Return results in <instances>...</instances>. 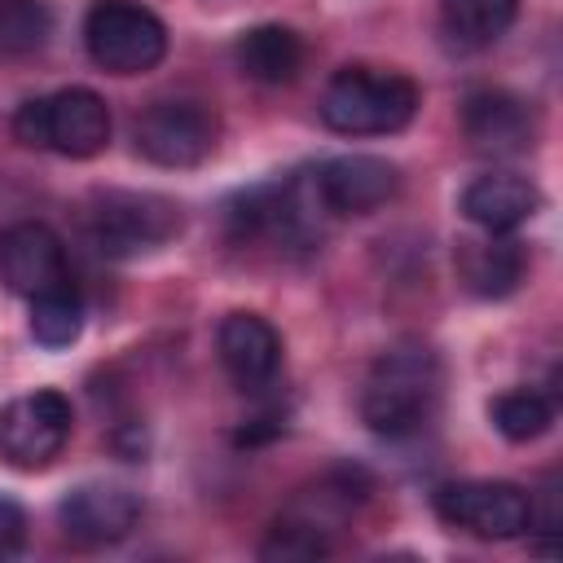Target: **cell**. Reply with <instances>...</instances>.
Segmentation results:
<instances>
[{"label": "cell", "instance_id": "6da1fadb", "mask_svg": "<svg viewBox=\"0 0 563 563\" xmlns=\"http://www.w3.org/2000/svg\"><path fill=\"white\" fill-rule=\"evenodd\" d=\"M440 356L422 343V339H400L387 352H378V361L365 374L361 387V418L374 435L387 440H405L418 427L431 422L435 405H440Z\"/></svg>", "mask_w": 563, "mask_h": 563}, {"label": "cell", "instance_id": "7a4b0ae2", "mask_svg": "<svg viewBox=\"0 0 563 563\" xmlns=\"http://www.w3.org/2000/svg\"><path fill=\"white\" fill-rule=\"evenodd\" d=\"M418 114V84L400 70L343 66L321 92V123L343 136H387Z\"/></svg>", "mask_w": 563, "mask_h": 563}, {"label": "cell", "instance_id": "3957f363", "mask_svg": "<svg viewBox=\"0 0 563 563\" xmlns=\"http://www.w3.org/2000/svg\"><path fill=\"white\" fill-rule=\"evenodd\" d=\"M84 242L106 260H132L158 251L180 233V207L163 194L141 189H101L84 202Z\"/></svg>", "mask_w": 563, "mask_h": 563}, {"label": "cell", "instance_id": "277c9868", "mask_svg": "<svg viewBox=\"0 0 563 563\" xmlns=\"http://www.w3.org/2000/svg\"><path fill=\"white\" fill-rule=\"evenodd\" d=\"M13 136L31 150H53L62 158H92L110 145V106L92 88L31 97L13 114Z\"/></svg>", "mask_w": 563, "mask_h": 563}, {"label": "cell", "instance_id": "5b68a950", "mask_svg": "<svg viewBox=\"0 0 563 563\" xmlns=\"http://www.w3.org/2000/svg\"><path fill=\"white\" fill-rule=\"evenodd\" d=\"M84 48L110 75H145L167 57V26L136 0H97L84 18Z\"/></svg>", "mask_w": 563, "mask_h": 563}, {"label": "cell", "instance_id": "8992f818", "mask_svg": "<svg viewBox=\"0 0 563 563\" xmlns=\"http://www.w3.org/2000/svg\"><path fill=\"white\" fill-rule=\"evenodd\" d=\"M431 506L449 528L484 541H515L532 532V493L510 479H453L435 488Z\"/></svg>", "mask_w": 563, "mask_h": 563}, {"label": "cell", "instance_id": "52a82bcc", "mask_svg": "<svg viewBox=\"0 0 563 563\" xmlns=\"http://www.w3.org/2000/svg\"><path fill=\"white\" fill-rule=\"evenodd\" d=\"M132 136H136V154L150 158L154 167H198L211 158L220 141V119L207 101L167 97L141 110Z\"/></svg>", "mask_w": 563, "mask_h": 563}, {"label": "cell", "instance_id": "ba28073f", "mask_svg": "<svg viewBox=\"0 0 563 563\" xmlns=\"http://www.w3.org/2000/svg\"><path fill=\"white\" fill-rule=\"evenodd\" d=\"M70 422L75 413L62 391L40 387L31 396H18L0 413V457L18 471H40L66 449Z\"/></svg>", "mask_w": 563, "mask_h": 563}, {"label": "cell", "instance_id": "9c48e42d", "mask_svg": "<svg viewBox=\"0 0 563 563\" xmlns=\"http://www.w3.org/2000/svg\"><path fill=\"white\" fill-rule=\"evenodd\" d=\"M312 189L330 220L369 216L400 194V172L378 154H339L312 167Z\"/></svg>", "mask_w": 563, "mask_h": 563}, {"label": "cell", "instance_id": "30bf717a", "mask_svg": "<svg viewBox=\"0 0 563 563\" xmlns=\"http://www.w3.org/2000/svg\"><path fill=\"white\" fill-rule=\"evenodd\" d=\"M0 282L22 299H40L48 290L70 286L62 238L40 220L9 224L0 233Z\"/></svg>", "mask_w": 563, "mask_h": 563}, {"label": "cell", "instance_id": "8fae6325", "mask_svg": "<svg viewBox=\"0 0 563 563\" xmlns=\"http://www.w3.org/2000/svg\"><path fill=\"white\" fill-rule=\"evenodd\" d=\"M57 519H62V532L75 541V545H114L123 541L136 519H141V497L123 484H106V479H92V484H79L62 497L57 506Z\"/></svg>", "mask_w": 563, "mask_h": 563}, {"label": "cell", "instance_id": "7c38bea8", "mask_svg": "<svg viewBox=\"0 0 563 563\" xmlns=\"http://www.w3.org/2000/svg\"><path fill=\"white\" fill-rule=\"evenodd\" d=\"M462 132H466V141H471L475 154L515 158V154H528L532 150L537 119H532V106L519 101L515 92L479 88L462 106Z\"/></svg>", "mask_w": 563, "mask_h": 563}, {"label": "cell", "instance_id": "4fadbf2b", "mask_svg": "<svg viewBox=\"0 0 563 563\" xmlns=\"http://www.w3.org/2000/svg\"><path fill=\"white\" fill-rule=\"evenodd\" d=\"M216 352L242 391H264L282 369V334L260 312H229L216 330Z\"/></svg>", "mask_w": 563, "mask_h": 563}, {"label": "cell", "instance_id": "5bb4252c", "mask_svg": "<svg viewBox=\"0 0 563 563\" xmlns=\"http://www.w3.org/2000/svg\"><path fill=\"white\" fill-rule=\"evenodd\" d=\"M537 185L515 172H484L462 189V216L484 233H515L523 220L537 216Z\"/></svg>", "mask_w": 563, "mask_h": 563}, {"label": "cell", "instance_id": "9a60e30c", "mask_svg": "<svg viewBox=\"0 0 563 563\" xmlns=\"http://www.w3.org/2000/svg\"><path fill=\"white\" fill-rule=\"evenodd\" d=\"M528 255L510 233H484L457 242V277L479 299H506L523 282Z\"/></svg>", "mask_w": 563, "mask_h": 563}, {"label": "cell", "instance_id": "2e32d148", "mask_svg": "<svg viewBox=\"0 0 563 563\" xmlns=\"http://www.w3.org/2000/svg\"><path fill=\"white\" fill-rule=\"evenodd\" d=\"M233 62L255 84H290L303 70V40L290 26L264 22V26H251L238 35Z\"/></svg>", "mask_w": 563, "mask_h": 563}, {"label": "cell", "instance_id": "e0dca14e", "mask_svg": "<svg viewBox=\"0 0 563 563\" xmlns=\"http://www.w3.org/2000/svg\"><path fill=\"white\" fill-rule=\"evenodd\" d=\"M440 13L462 44H493L510 31L519 0H440Z\"/></svg>", "mask_w": 563, "mask_h": 563}, {"label": "cell", "instance_id": "ac0fdd59", "mask_svg": "<svg viewBox=\"0 0 563 563\" xmlns=\"http://www.w3.org/2000/svg\"><path fill=\"white\" fill-rule=\"evenodd\" d=\"M488 413H493V427H497L510 444H528V440L545 435L550 422H554V405H550V396H541V391H532V387L501 391V396L493 400Z\"/></svg>", "mask_w": 563, "mask_h": 563}, {"label": "cell", "instance_id": "d6986e66", "mask_svg": "<svg viewBox=\"0 0 563 563\" xmlns=\"http://www.w3.org/2000/svg\"><path fill=\"white\" fill-rule=\"evenodd\" d=\"M53 35L48 0H0V57L40 53Z\"/></svg>", "mask_w": 563, "mask_h": 563}, {"label": "cell", "instance_id": "ffe728a7", "mask_svg": "<svg viewBox=\"0 0 563 563\" xmlns=\"http://www.w3.org/2000/svg\"><path fill=\"white\" fill-rule=\"evenodd\" d=\"M31 334L44 347H70L84 334V303L70 286L31 299Z\"/></svg>", "mask_w": 563, "mask_h": 563}, {"label": "cell", "instance_id": "44dd1931", "mask_svg": "<svg viewBox=\"0 0 563 563\" xmlns=\"http://www.w3.org/2000/svg\"><path fill=\"white\" fill-rule=\"evenodd\" d=\"M321 554H330L325 532L312 528V523H303V519H295V515L277 519L273 532H268V541L260 545V559H282V563H295V559H321Z\"/></svg>", "mask_w": 563, "mask_h": 563}, {"label": "cell", "instance_id": "7402d4cb", "mask_svg": "<svg viewBox=\"0 0 563 563\" xmlns=\"http://www.w3.org/2000/svg\"><path fill=\"white\" fill-rule=\"evenodd\" d=\"M26 545V510L13 497H0V559L22 554Z\"/></svg>", "mask_w": 563, "mask_h": 563}]
</instances>
